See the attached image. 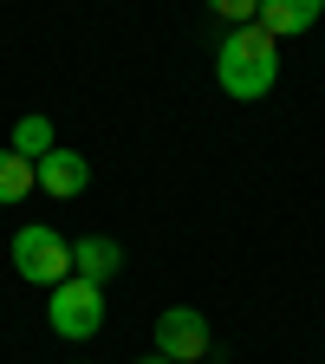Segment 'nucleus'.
<instances>
[{"instance_id": "2", "label": "nucleus", "mask_w": 325, "mask_h": 364, "mask_svg": "<svg viewBox=\"0 0 325 364\" xmlns=\"http://www.w3.org/2000/svg\"><path fill=\"white\" fill-rule=\"evenodd\" d=\"M14 273L53 293L59 280H72V241H65V235H53L46 221H26L20 235H14Z\"/></svg>"}, {"instance_id": "4", "label": "nucleus", "mask_w": 325, "mask_h": 364, "mask_svg": "<svg viewBox=\"0 0 325 364\" xmlns=\"http://www.w3.org/2000/svg\"><path fill=\"white\" fill-rule=\"evenodd\" d=\"M156 351H163L169 364H202V358H208V318H202L196 306L156 312Z\"/></svg>"}, {"instance_id": "5", "label": "nucleus", "mask_w": 325, "mask_h": 364, "mask_svg": "<svg viewBox=\"0 0 325 364\" xmlns=\"http://www.w3.org/2000/svg\"><path fill=\"white\" fill-rule=\"evenodd\" d=\"M33 169H39V189H46V196H59V202H65V196H85V182H91V163H85L78 150H59V144L46 150Z\"/></svg>"}, {"instance_id": "9", "label": "nucleus", "mask_w": 325, "mask_h": 364, "mask_svg": "<svg viewBox=\"0 0 325 364\" xmlns=\"http://www.w3.org/2000/svg\"><path fill=\"white\" fill-rule=\"evenodd\" d=\"M14 156H26V163H39L46 150H53V117H39V111H26L20 124H14V144H7Z\"/></svg>"}, {"instance_id": "7", "label": "nucleus", "mask_w": 325, "mask_h": 364, "mask_svg": "<svg viewBox=\"0 0 325 364\" xmlns=\"http://www.w3.org/2000/svg\"><path fill=\"white\" fill-rule=\"evenodd\" d=\"M117 267H124V247H117L111 235H85V241H72V273H78V280L105 287Z\"/></svg>"}, {"instance_id": "6", "label": "nucleus", "mask_w": 325, "mask_h": 364, "mask_svg": "<svg viewBox=\"0 0 325 364\" xmlns=\"http://www.w3.org/2000/svg\"><path fill=\"white\" fill-rule=\"evenodd\" d=\"M325 14V0H260V33L273 39H293V33H312V20Z\"/></svg>"}, {"instance_id": "3", "label": "nucleus", "mask_w": 325, "mask_h": 364, "mask_svg": "<svg viewBox=\"0 0 325 364\" xmlns=\"http://www.w3.org/2000/svg\"><path fill=\"white\" fill-rule=\"evenodd\" d=\"M46 326H53V338H72L85 345L91 332H105V287H91V280H59L53 299H46Z\"/></svg>"}, {"instance_id": "10", "label": "nucleus", "mask_w": 325, "mask_h": 364, "mask_svg": "<svg viewBox=\"0 0 325 364\" xmlns=\"http://www.w3.org/2000/svg\"><path fill=\"white\" fill-rule=\"evenodd\" d=\"M208 14L228 20V26H254L260 20V0H208Z\"/></svg>"}, {"instance_id": "1", "label": "nucleus", "mask_w": 325, "mask_h": 364, "mask_svg": "<svg viewBox=\"0 0 325 364\" xmlns=\"http://www.w3.org/2000/svg\"><path fill=\"white\" fill-rule=\"evenodd\" d=\"M215 78H221L228 98H241V105L267 98L273 78H280V39L260 33V26H235L221 39V53H215Z\"/></svg>"}, {"instance_id": "11", "label": "nucleus", "mask_w": 325, "mask_h": 364, "mask_svg": "<svg viewBox=\"0 0 325 364\" xmlns=\"http://www.w3.org/2000/svg\"><path fill=\"white\" fill-rule=\"evenodd\" d=\"M137 364H169V358H163V351H150V358H137Z\"/></svg>"}, {"instance_id": "8", "label": "nucleus", "mask_w": 325, "mask_h": 364, "mask_svg": "<svg viewBox=\"0 0 325 364\" xmlns=\"http://www.w3.org/2000/svg\"><path fill=\"white\" fill-rule=\"evenodd\" d=\"M33 189H39V169H33L26 156H14V150H0V208L26 202Z\"/></svg>"}]
</instances>
